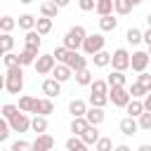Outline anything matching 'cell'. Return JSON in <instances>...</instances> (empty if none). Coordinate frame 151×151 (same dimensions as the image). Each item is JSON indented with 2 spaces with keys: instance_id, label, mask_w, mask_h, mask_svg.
I'll return each instance as SVG.
<instances>
[{
  "instance_id": "1",
  "label": "cell",
  "mask_w": 151,
  "mask_h": 151,
  "mask_svg": "<svg viewBox=\"0 0 151 151\" xmlns=\"http://www.w3.org/2000/svg\"><path fill=\"white\" fill-rule=\"evenodd\" d=\"M2 87L9 94H21V90H24V66L5 68V83H2Z\"/></svg>"
},
{
  "instance_id": "2",
  "label": "cell",
  "mask_w": 151,
  "mask_h": 151,
  "mask_svg": "<svg viewBox=\"0 0 151 151\" xmlns=\"http://www.w3.org/2000/svg\"><path fill=\"white\" fill-rule=\"evenodd\" d=\"M90 33L85 31V26H80V24H76V26H71L68 31H66V35H64V47L66 50H71V52H78V50H83V42H85V38H87Z\"/></svg>"
},
{
  "instance_id": "3",
  "label": "cell",
  "mask_w": 151,
  "mask_h": 151,
  "mask_svg": "<svg viewBox=\"0 0 151 151\" xmlns=\"http://www.w3.org/2000/svg\"><path fill=\"white\" fill-rule=\"evenodd\" d=\"M104 45H106V38H104L101 33H90V35L85 38V42H83V52H85L87 57H94L97 52L104 50Z\"/></svg>"
},
{
  "instance_id": "4",
  "label": "cell",
  "mask_w": 151,
  "mask_h": 151,
  "mask_svg": "<svg viewBox=\"0 0 151 151\" xmlns=\"http://www.w3.org/2000/svg\"><path fill=\"white\" fill-rule=\"evenodd\" d=\"M109 101H111L113 106H118V109H125V106L132 101V94H130L127 87H111V90H109Z\"/></svg>"
},
{
  "instance_id": "5",
  "label": "cell",
  "mask_w": 151,
  "mask_h": 151,
  "mask_svg": "<svg viewBox=\"0 0 151 151\" xmlns=\"http://www.w3.org/2000/svg\"><path fill=\"white\" fill-rule=\"evenodd\" d=\"M130 52L125 50V47H118V50H113V57H111V66H113V71H127L130 68Z\"/></svg>"
},
{
  "instance_id": "6",
  "label": "cell",
  "mask_w": 151,
  "mask_h": 151,
  "mask_svg": "<svg viewBox=\"0 0 151 151\" xmlns=\"http://www.w3.org/2000/svg\"><path fill=\"white\" fill-rule=\"evenodd\" d=\"M149 61H151L149 50H137V52H132V57H130V68L137 71V73H144L146 66H149Z\"/></svg>"
},
{
  "instance_id": "7",
  "label": "cell",
  "mask_w": 151,
  "mask_h": 151,
  "mask_svg": "<svg viewBox=\"0 0 151 151\" xmlns=\"http://www.w3.org/2000/svg\"><path fill=\"white\" fill-rule=\"evenodd\" d=\"M54 66H57V59H54V54H40L33 68L38 71V76H52Z\"/></svg>"
},
{
  "instance_id": "8",
  "label": "cell",
  "mask_w": 151,
  "mask_h": 151,
  "mask_svg": "<svg viewBox=\"0 0 151 151\" xmlns=\"http://www.w3.org/2000/svg\"><path fill=\"white\" fill-rule=\"evenodd\" d=\"M31 120H33V118H28V113L19 111V113L9 120V127H12V132H28V130H31Z\"/></svg>"
},
{
  "instance_id": "9",
  "label": "cell",
  "mask_w": 151,
  "mask_h": 151,
  "mask_svg": "<svg viewBox=\"0 0 151 151\" xmlns=\"http://www.w3.org/2000/svg\"><path fill=\"white\" fill-rule=\"evenodd\" d=\"M73 73H78V71H83V68H87V59L80 54V52H71L68 50V57H66V61H64Z\"/></svg>"
},
{
  "instance_id": "10",
  "label": "cell",
  "mask_w": 151,
  "mask_h": 151,
  "mask_svg": "<svg viewBox=\"0 0 151 151\" xmlns=\"http://www.w3.org/2000/svg\"><path fill=\"white\" fill-rule=\"evenodd\" d=\"M31 144H33V151H52L54 149V137L45 132V134H38Z\"/></svg>"
},
{
  "instance_id": "11",
  "label": "cell",
  "mask_w": 151,
  "mask_h": 151,
  "mask_svg": "<svg viewBox=\"0 0 151 151\" xmlns=\"http://www.w3.org/2000/svg\"><path fill=\"white\" fill-rule=\"evenodd\" d=\"M42 94L50 97V99L59 97V94H61V83L54 80V78H45V80H42Z\"/></svg>"
},
{
  "instance_id": "12",
  "label": "cell",
  "mask_w": 151,
  "mask_h": 151,
  "mask_svg": "<svg viewBox=\"0 0 151 151\" xmlns=\"http://www.w3.org/2000/svg\"><path fill=\"white\" fill-rule=\"evenodd\" d=\"M33 113L35 116H50V113H54V101L50 99V97H42V99H35V109H33Z\"/></svg>"
},
{
  "instance_id": "13",
  "label": "cell",
  "mask_w": 151,
  "mask_h": 151,
  "mask_svg": "<svg viewBox=\"0 0 151 151\" xmlns=\"http://www.w3.org/2000/svg\"><path fill=\"white\" fill-rule=\"evenodd\" d=\"M118 127H120V132H123L125 137H132V134L139 132V123H137V118H130V116H125V118L118 123Z\"/></svg>"
},
{
  "instance_id": "14",
  "label": "cell",
  "mask_w": 151,
  "mask_h": 151,
  "mask_svg": "<svg viewBox=\"0 0 151 151\" xmlns=\"http://www.w3.org/2000/svg\"><path fill=\"white\" fill-rule=\"evenodd\" d=\"M38 57H40V52H35V50H28V47H24V50L19 52V64H21V66H35Z\"/></svg>"
},
{
  "instance_id": "15",
  "label": "cell",
  "mask_w": 151,
  "mask_h": 151,
  "mask_svg": "<svg viewBox=\"0 0 151 151\" xmlns=\"http://www.w3.org/2000/svg\"><path fill=\"white\" fill-rule=\"evenodd\" d=\"M87 109H90V106H87L83 99H71V101H68V113H71L73 118H83V116L87 113Z\"/></svg>"
},
{
  "instance_id": "16",
  "label": "cell",
  "mask_w": 151,
  "mask_h": 151,
  "mask_svg": "<svg viewBox=\"0 0 151 151\" xmlns=\"http://www.w3.org/2000/svg\"><path fill=\"white\" fill-rule=\"evenodd\" d=\"M85 118H87V123L90 125H101L104 123V118H106V113H104V109H97V106H90L87 109V113H85Z\"/></svg>"
},
{
  "instance_id": "17",
  "label": "cell",
  "mask_w": 151,
  "mask_h": 151,
  "mask_svg": "<svg viewBox=\"0 0 151 151\" xmlns=\"http://www.w3.org/2000/svg\"><path fill=\"white\" fill-rule=\"evenodd\" d=\"M52 78H54V80H59V83H66V80H71V78H73V71H71L66 64H57V66H54V71H52Z\"/></svg>"
},
{
  "instance_id": "18",
  "label": "cell",
  "mask_w": 151,
  "mask_h": 151,
  "mask_svg": "<svg viewBox=\"0 0 151 151\" xmlns=\"http://www.w3.org/2000/svg\"><path fill=\"white\" fill-rule=\"evenodd\" d=\"M24 42H26V47H28V50H35V52H40V42H42V35H40L38 31H28V33L24 35Z\"/></svg>"
},
{
  "instance_id": "19",
  "label": "cell",
  "mask_w": 151,
  "mask_h": 151,
  "mask_svg": "<svg viewBox=\"0 0 151 151\" xmlns=\"http://www.w3.org/2000/svg\"><path fill=\"white\" fill-rule=\"evenodd\" d=\"M87 127H90V123H87V118H85V116H83V118H73V120H71V132H73V137H83Z\"/></svg>"
},
{
  "instance_id": "20",
  "label": "cell",
  "mask_w": 151,
  "mask_h": 151,
  "mask_svg": "<svg viewBox=\"0 0 151 151\" xmlns=\"http://www.w3.org/2000/svg\"><path fill=\"white\" fill-rule=\"evenodd\" d=\"M17 24H19V28L21 31H35V24H38V19L33 17V14H21L19 19H17Z\"/></svg>"
},
{
  "instance_id": "21",
  "label": "cell",
  "mask_w": 151,
  "mask_h": 151,
  "mask_svg": "<svg viewBox=\"0 0 151 151\" xmlns=\"http://www.w3.org/2000/svg\"><path fill=\"white\" fill-rule=\"evenodd\" d=\"M118 26V19L113 14H106V17H99V31L101 33H109V31H116Z\"/></svg>"
},
{
  "instance_id": "22",
  "label": "cell",
  "mask_w": 151,
  "mask_h": 151,
  "mask_svg": "<svg viewBox=\"0 0 151 151\" xmlns=\"http://www.w3.org/2000/svg\"><path fill=\"white\" fill-rule=\"evenodd\" d=\"M106 83H109V87H125L127 78H125V73H123V71H111V73H109V78H106Z\"/></svg>"
},
{
  "instance_id": "23",
  "label": "cell",
  "mask_w": 151,
  "mask_h": 151,
  "mask_svg": "<svg viewBox=\"0 0 151 151\" xmlns=\"http://www.w3.org/2000/svg\"><path fill=\"white\" fill-rule=\"evenodd\" d=\"M125 111H127V116H130V118H139L146 109H144V101H142V99H132V101L125 106Z\"/></svg>"
},
{
  "instance_id": "24",
  "label": "cell",
  "mask_w": 151,
  "mask_h": 151,
  "mask_svg": "<svg viewBox=\"0 0 151 151\" xmlns=\"http://www.w3.org/2000/svg\"><path fill=\"white\" fill-rule=\"evenodd\" d=\"M113 9H116V0H97V7H94V12H97L99 17L113 14Z\"/></svg>"
},
{
  "instance_id": "25",
  "label": "cell",
  "mask_w": 151,
  "mask_h": 151,
  "mask_svg": "<svg viewBox=\"0 0 151 151\" xmlns=\"http://www.w3.org/2000/svg\"><path fill=\"white\" fill-rule=\"evenodd\" d=\"M57 14H59V7H57L52 0H47V2H40V17H47V19H57Z\"/></svg>"
},
{
  "instance_id": "26",
  "label": "cell",
  "mask_w": 151,
  "mask_h": 151,
  "mask_svg": "<svg viewBox=\"0 0 151 151\" xmlns=\"http://www.w3.org/2000/svg\"><path fill=\"white\" fill-rule=\"evenodd\" d=\"M111 52H106V50H101V52H97L94 57H92V61H94V66L97 68H106V66H111Z\"/></svg>"
},
{
  "instance_id": "27",
  "label": "cell",
  "mask_w": 151,
  "mask_h": 151,
  "mask_svg": "<svg viewBox=\"0 0 151 151\" xmlns=\"http://www.w3.org/2000/svg\"><path fill=\"white\" fill-rule=\"evenodd\" d=\"M35 99L38 97H31V94H24V97H19V111H24V113H33V109H35Z\"/></svg>"
},
{
  "instance_id": "28",
  "label": "cell",
  "mask_w": 151,
  "mask_h": 151,
  "mask_svg": "<svg viewBox=\"0 0 151 151\" xmlns=\"http://www.w3.org/2000/svg\"><path fill=\"white\" fill-rule=\"evenodd\" d=\"M99 139H101V134H99L97 125H90V127L85 130V134H83V142H85L87 146H94V144H97Z\"/></svg>"
},
{
  "instance_id": "29",
  "label": "cell",
  "mask_w": 151,
  "mask_h": 151,
  "mask_svg": "<svg viewBox=\"0 0 151 151\" xmlns=\"http://www.w3.org/2000/svg\"><path fill=\"white\" fill-rule=\"evenodd\" d=\"M66 151H90V146L83 142V137H68L66 139Z\"/></svg>"
},
{
  "instance_id": "30",
  "label": "cell",
  "mask_w": 151,
  "mask_h": 151,
  "mask_svg": "<svg viewBox=\"0 0 151 151\" xmlns=\"http://www.w3.org/2000/svg\"><path fill=\"white\" fill-rule=\"evenodd\" d=\"M76 83H78V85H83V87H90V85L94 83V76H92V71H90V68H83V71H78V73H76Z\"/></svg>"
},
{
  "instance_id": "31",
  "label": "cell",
  "mask_w": 151,
  "mask_h": 151,
  "mask_svg": "<svg viewBox=\"0 0 151 151\" xmlns=\"http://www.w3.org/2000/svg\"><path fill=\"white\" fill-rule=\"evenodd\" d=\"M31 130H33L35 134H45V132H47V118H45V116H33Z\"/></svg>"
},
{
  "instance_id": "32",
  "label": "cell",
  "mask_w": 151,
  "mask_h": 151,
  "mask_svg": "<svg viewBox=\"0 0 151 151\" xmlns=\"http://www.w3.org/2000/svg\"><path fill=\"white\" fill-rule=\"evenodd\" d=\"M125 40L130 42V45H139V42H144V31H139V28H127V33H125Z\"/></svg>"
},
{
  "instance_id": "33",
  "label": "cell",
  "mask_w": 151,
  "mask_h": 151,
  "mask_svg": "<svg viewBox=\"0 0 151 151\" xmlns=\"http://www.w3.org/2000/svg\"><path fill=\"white\" fill-rule=\"evenodd\" d=\"M17 26H19V24H17V19H14V17H9V14H5V17L0 19V31H2V33H12Z\"/></svg>"
},
{
  "instance_id": "34",
  "label": "cell",
  "mask_w": 151,
  "mask_h": 151,
  "mask_svg": "<svg viewBox=\"0 0 151 151\" xmlns=\"http://www.w3.org/2000/svg\"><path fill=\"white\" fill-rule=\"evenodd\" d=\"M109 90H111V87H109L106 80H97V78H94V83L90 85V94H109Z\"/></svg>"
},
{
  "instance_id": "35",
  "label": "cell",
  "mask_w": 151,
  "mask_h": 151,
  "mask_svg": "<svg viewBox=\"0 0 151 151\" xmlns=\"http://www.w3.org/2000/svg\"><path fill=\"white\" fill-rule=\"evenodd\" d=\"M52 21H54V19H47V17H40V19H38V24H35V31H38L40 35H47V33L52 31Z\"/></svg>"
},
{
  "instance_id": "36",
  "label": "cell",
  "mask_w": 151,
  "mask_h": 151,
  "mask_svg": "<svg viewBox=\"0 0 151 151\" xmlns=\"http://www.w3.org/2000/svg\"><path fill=\"white\" fill-rule=\"evenodd\" d=\"M127 90H130V94H132V99H144V97L149 94V92L144 90V85H142L139 80H134V83H132V85H130Z\"/></svg>"
},
{
  "instance_id": "37",
  "label": "cell",
  "mask_w": 151,
  "mask_h": 151,
  "mask_svg": "<svg viewBox=\"0 0 151 151\" xmlns=\"http://www.w3.org/2000/svg\"><path fill=\"white\" fill-rule=\"evenodd\" d=\"M87 104H90V106H97V109H104V106L109 104V94H90Z\"/></svg>"
},
{
  "instance_id": "38",
  "label": "cell",
  "mask_w": 151,
  "mask_h": 151,
  "mask_svg": "<svg viewBox=\"0 0 151 151\" xmlns=\"http://www.w3.org/2000/svg\"><path fill=\"white\" fill-rule=\"evenodd\" d=\"M0 113H2V118H5V120H12V118L19 113V106H17V104H2Z\"/></svg>"
},
{
  "instance_id": "39",
  "label": "cell",
  "mask_w": 151,
  "mask_h": 151,
  "mask_svg": "<svg viewBox=\"0 0 151 151\" xmlns=\"http://www.w3.org/2000/svg\"><path fill=\"white\" fill-rule=\"evenodd\" d=\"M113 12L120 14V17H125V14L132 12V2H130V0H116V9H113Z\"/></svg>"
},
{
  "instance_id": "40",
  "label": "cell",
  "mask_w": 151,
  "mask_h": 151,
  "mask_svg": "<svg viewBox=\"0 0 151 151\" xmlns=\"http://www.w3.org/2000/svg\"><path fill=\"white\" fill-rule=\"evenodd\" d=\"M2 64H5V68H12V66H21V64H19V54H14V52H7V54L2 57Z\"/></svg>"
},
{
  "instance_id": "41",
  "label": "cell",
  "mask_w": 151,
  "mask_h": 151,
  "mask_svg": "<svg viewBox=\"0 0 151 151\" xmlns=\"http://www.w3.org/2000/svg\"><path fill=\"white\" fill-rule=\"evenodd\" d=\"M116 146H113V142L109 139V137H101L97 144H94V151H113Z\"/></svg>"
},
{
  "instance_id": "42",
  "label": "cell",
  "mask_w": 151,
  "mask_h": 151,
  "mask_svg": "<svg viewBox=\"0 0 151 151\" xmlns=\"http://www.w3.org/2000/svg\"><path fill=\"white\" fill-rule=\"evenodd\" d=\"M137 123H139V130H151V111H144L139 118H137Z\"/></svg>"
},
{
  "instance_id": "43",
  "label": "cell",
  "mask_w": 151,
  "mask_h": 151,
  "mask_svg": "<svg viewBox=\"0 0 151 151\" xmlns=\"http://www.w3.org/2000/svg\"><path fill=\"white\" fill-rule=\"evenodd\" d=\"M12 47H14V38H12V33H2V54L12 52Z\"/></svg>"
},
{
  "instance_id": "44",
  "label": "cell",
  "mask_w": 151,
  "mask_h": 151,
  "mask_svg": "<svg viewBox=\"0 0 151 151\" xmlns=\"http://www.w3.org/2000/svg\"><path fill=\"white\" fill-rule=\"evenodd\" d=\"M52 54H54L57 64H64V61H66V57H68V50H66L64 45H59V47H54V52H52Z\"/></svg>"
},
{
  "instance_id": "45",
  "label": "cell",
  "mask_w": 151,
  "mask_h": 151,
  "mask_svg": "<svg viewBox=\"0 0 151 151\" xmlns=\"http://www.w3.org/2000/svg\"><path fill=\"white\" fill-rule=\"evenodd\" d=\"M9 149H12V151H33V144H31V142H24V139H17Z\"/></svg>"
},
{
  "instance_id": "46",
  "label": "cell",
  "mask_w": 151,
  "mask_h": 151,
  "mask_svg": "<svg viewBox=\"0 0 151 151\" xmlns=\"http://www.w3.org/2000/svg\"><path fill=\"white\" fill-rule=\"evenodd\" d=\"M9 132H12V127H9V120H0V142H5L7 137H9Z\"/></svg>"
},
{
  "instance_id": "47",
  "label": "cell",
  "mask_w": 151,
  "mask_h": 151,
  "mask_svg": "<svg viewBox=\"0 0 151 151\" xmlns=\"http://www.w3.org/2000/svg\"><path fill=\"white\" fill-rule=\"evenodd\" d=\"M137 80L144 85V90H146V92H151V73H146V71H144V73H139V76H137Z\"/></svg>"
},
{
  "instance_id": "48",
  "label": "cell",
  "mask_w": 151,
  "mask_h": 151,
  "mask_svg": "<svg viewBox=\"0 0 151 151\" xmlns=\"http://www.w3.org/2000/svg\"><path fill=\"white\" fill-rule=\"evenodd\" d=\"M78 7H80L83 12H90V9L97 7V0H78Z\"/></svg>"
},
{
  "instance_id": "49",
  "label": "cell",
  "mask_w": 151,
  "mask_h": 151,
  "mask_svg": "<svg viewBox=\"0 0 151 151\" xmlns=\"http://www.w3.org/2000/svg\"><path fill=\"white\" fill-rule=\"evenodd\" d=\"M144 42H146V47H151V28L144 31Z\"/></svg>"
},
{
  "instance_id": "50",
  "label": "cell",
  "mask_w": 151,
  "mask_h": 151,
  "mask_svg": "<svg viewBox=\"0 0 151 151\" xmlns=\"http://www.w3.org/2000/svg\"><path fill=\"white\" fill-rule=\"evenodd\" d=\"M52 2H54L59 9H64V7H68V2H71V0H52Z\"/></svg>"
},
{
  "instance_id": "51",
  "label": "cell",
  "mask_w": 151,
  "mask_h": 151,
  "mask_svg": "<svg viewBox=\"0 0 151 151\" xmlns=\"http://www.w3.org/2000/svg\"><path fill=\"white\" fill-rule=\"evenodd\" d=\"M142 101H144V109H146V111H151V92H149V94H146Z\"/></svg>"
},
{
  "instance_id": "52",
  "label": "cell",
  "mask_w": 151,
  "mask_h": 151,
  "mask_svg": "<svg viewBox=\"0 0 151 151\" xmlns=\"http://www.w3.org/2000/svg\"><path fill=\"white\" fill-rule=\"evenodd\" d=\"M113 151H132V149H130V146H127V144H118V146H116V149H113Z\"/></svg>"
},
{
  "instance_id": "53",
  "label": "cell",
  "mask_w": 151,
  "mask_h": 151,
  "mask_svg": "<svg viewBox=\"0 0 151 151\" xmlns=\"http://www.w3.org/2000/svg\"><path fill=\"white\" fill-rule=\"evenodd\" d=\"M137 151H151V144H142V146H139Z\"/></svg>"
},
{
  "instance_id": "54",
  "label": "cell",
  "mask_w": 151,
  "mask_h": 151,
  "mask_svg": "<svg viewBox=\"0 0 151 151\" xmlns=\"http://www.w3.org/2000/svg\"><path fill=\"white\" fill-rule=\"evenodd\" d=\"M130 2H132V7H137V5H142L144 0H130Z\"/></svg>"
},
{
  "instance_id": "55",
  "label": "cell",
  "mask_w": 151,
  "mask_h": 151,
  "mask_svg": "<svg viewBox=\"0 0 151 151\" xmlns=\"http://www.w3.org/2000/svg\"><path fill=\"white\" fill-rule=\"evenodd\" d=\"M146 24H149V28H151V12L146 14Z\"/></svg>"
},
{
  "instance_id": "56",
  "label": "cell",
  "mask_w": 151,
  "mask_h": 151,
  "mask_svg": "<svg viewBox=\"0 0 151 151\" xmlns=\"http://www.w3.org/2000/svg\"><path fill=\"white\" fill-rule=\"evenodd\" d=\"M19 2H21V5H31L33 0H19Z\"/></svg>"
},
{
  "instance_id": "57",
  "label": "cell",
  "mask_w": 151,
  "mask_h": 151,
  "mask_svg": "<svg viewBox=\"0 0 151 151\" xmlns=\"http://www.w3.org/2000/svg\"><path fill=\"white\" fill-rule=\"evenodd\" d=\"M2 151H12V149H2Z\"/></svg>"
},
{
  "instance_id": "58",
  "label": "cell",
  "mask_w": 151,
  "mask_h": 151,
  "mask_svg": "<svg viewBox=\"0 0 151 151\" xmlns=\"http://www.w3.org/2000/svg\"><path fill=\"white\" fill-rule=\"evenodd\" d=\"M149 57H151V47H149Z\"/></svg>"
},
{
  "instance_id": "59",
  "label": "cell",
  "mask_w": 151,
  "mask_h": 151,
  "mask_svg": "<svg viewBox=\"0 0 151 151\" xmlns=\"http://www.w3.org/2000/svg\"><path fill=\"white\" fill-rule=\"evenodd\" d=\"M42 2H47V0H42Z\"/></svg>"
}]
</instances>
